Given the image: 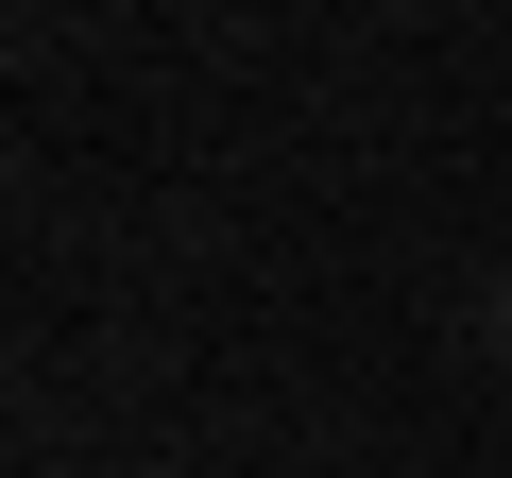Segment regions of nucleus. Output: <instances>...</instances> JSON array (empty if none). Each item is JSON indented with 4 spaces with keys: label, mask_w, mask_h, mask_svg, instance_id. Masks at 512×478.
<instances>
[{
    "label": "nucleus",
    "mask_w": 512,
    "mask_h": 478,
    "mask_svg": "<svg viewBox=\"0 0 512 478\" xmlns=\"http://www.w3.org/2000/svg\"><path fill=\"white\" fill-rule=\"evenodd\" d=\"M478 325H495V359H512V274H495V291H478Z\"/></svg>",
    "instance_id": "obj_1"
}]
</instances>
